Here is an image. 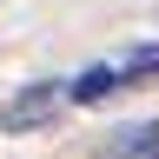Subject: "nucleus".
<instances>
[{
  "label": "nucleus",
  "instance_id": "obj_2",
  "mask_svg": "<svg viewBox=\"0 0 159 159\" xmlns=\"http://www.w3.org/2000/svg\"><path fill=\"white\" fill-rule=\"evenodd\" d=\"M106 159H159V119H146V126H119Z\"/></svg>",
  "mask_w": 159,
  "mask_h": 159
},
{
  "label": "nucleus",
  "instance_id": "obj_1",
  "mask_svg": "<svg viewBox=\"0 0 159 159\" xmlns=\"http://www.w3.org/2000/svg\"><path fill=\"white\" fill-rule=\"evenodd\" d=\"M60 99H66V86H60V80H40V86H27V93H13L7 106H0V126H7V133H27V126H47V119L60 113Z\"/></svg>",
  "mask_w": 159,
  "mask_h": 159
}]
</instances>
